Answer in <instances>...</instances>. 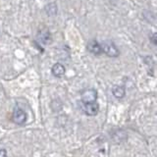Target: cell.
<instances>
[{"instance_id": "52a82bcc", "label": "cell", "mask_w": 157, "mask_h": 157, "mask_svg": "<svg viewBox=\"0 0 157 157\" xmlns=\"http://www.w3.org/2000/svg\"><path fill=\"white\" fill-rule=\"evenodd\" d=\"M51 72L53 74V76H55L57 78H61L65 75V72H66V69L64 67L61 63H56L54 64L52 69H51Z\"/></svg>"}, {"instance_id": "5b68a950", "label": "cell", "mask_w": 157, "mask_h": 157, "mask_svg": "<svg viewBox=\"0 0 157 157\" xmlns=\"http://www.w3.org/2000/svg\"><path fill=\"white\" fill-rule=\"evenodd\" d=\"M86 48H87L88 51L92 54H94V55H100V54L102 53V49H101L100 44L98 43L96 40H90L87 43Z\"/></svg>"}, {"instance_id": "8992f818", "label": "cell", "mask_w": 157, "mask_h": 157, "mask_svg": "<svg viewBox=\"0 0 157 157\" xmlns=\"http://www.w3.org/2000/svg\"><path fill=\"white\" fill-rule=\"evenodd\" d=\"M37 39L42 44H49L51 42V34L47 29H41L37 34Z\"/></svg>"}, {"instance_id": "8fae6325", "label": "cell", "mask_w": 157, "mask_h": 157, "mask_svg": "<svg viewBox=\"0 0 157 157\" xmlns=\"http://www.w3.org/2000/svg\"><path fill=\"white\" fill-rule=\"evenodd\" d=\"M0 157H7V151L4 148L0 149Z\"/></svg>"}, {"instance_id": "ba28073f", "label": "cell", "mask_w": 157, "mask_h": 157, "mask_svg": "<svg viewBox=\"0 0 157 157\" xmlns=\"http://www.w3.org/2000/svg\"><path fill=\"white\" fill-rule=\"evenodd\" d=\"M112 93L116 98H123L126 94L125 87L122 86H114L112 88Z\"/></svg>"}, {"instance_id": "7a4b0ae2", "label": "cell", "mask_w": 157, "mask_h": 157, "mask_svg": "<svg viewBox=\"0 0 157 157\" xmlns=\"http://www.w3.org/2000/svg\"><path fill=\"white\" fill-rule=\"evenodd\" d=\"M96 98H97V91L95 90H92V88L83 90L81 94V99H82V104L95 102Z\"/></svg>"}, {"instance_id": "9c48e42d", "label": "cell", "mask_w": 157, "mask_h": 157, "mask_svg": "<svg viewBox=\"0 0 157 157\" xmlns=\"http://www.w3.org/2000/svg\"><path fill=\"white\" fill-rule=\"evenodd\" d=\"M45 10H46L47 15H49V16H54V15L57 13V6L55 3H50L46 6Z\"/></svg>"}, {"instance_id": "6da1fadb", "label": "cell", "mask_w": 157, "mask_h": 157, "mask_svg": "<svg viewBox=\"0 0 157 157\" xmlns=\"http://www.w3.org/2000/svg\"><path fill=\"white\" fill-rule=\"evenodd\" d=\"M100 46L102 49V52H104L107 56H109V57L119 56V50H118V48L112 41H109V40L104 41Z\"/></svg>"}, {"instance_id": "30bf717a", "label": "cell", "mask_w": 157, "mask_h": 157, "mask_svg": "<svg viewBox=\"0 0 157 157\" xmlns=\"http://www.w3.org/2000/svg\"><path fill=\"white\" fill-rule=\"evenodd\" d=\"M150 39L152 40V42H153V44H155V45H156V44H157V34L155 33L150 36Z\"/></svg>"}, {"instance_id": "277c9868", "label": "cell", "mask_w": 157, "mask_h": 157, "mask_svg": "<svg viewBox=\"0 0 157 157\" xmlns=\"http://www.w3.org/2000/svg\"><path fill=\"white\" fill-rule=\"evenodd\" d=\"M82 110L88 116H95L99 111V106L96 102L87 103V104H82Z\"/></svg>"}, {"instance_id": "3957f363", "label": "cell", "mask_w": 157, "mask_h": 157, "mask_svg": "<svg viewBox=\"0 0 157 157\" xmlns=\"http://www.w3.org/2000/svg\"><path fill=\"white\" fill-rule=\"evenodd\" d=\"M12 120L14 123H16L18 125H23L27 121V114L24 110H22L21 108H15L14 112L12 114Z\"/></svg>"}]
</instances>
